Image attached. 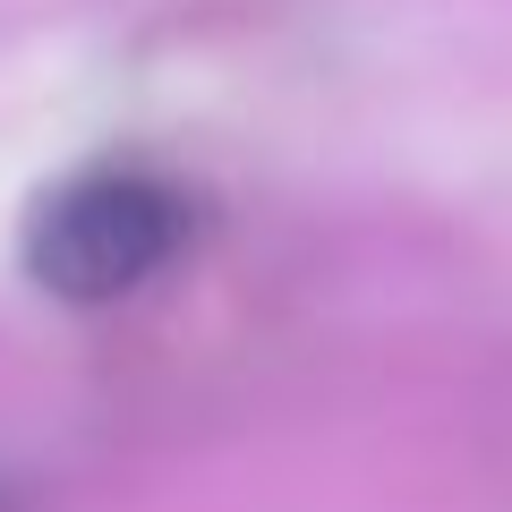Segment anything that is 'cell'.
Here are the masks:
<instances>
[{"label":"cell","instance_id":"1","mask_svg":"<svg viewBox=\"0 0 512 512\" xmlns=\"http://www.w3.org/2000/svg\"><path fill=\"white\" fill-rule=\"evenodd\" d=\"M188 231V205L146 171H86V180L52 188L26 222V274L52 299L103 308V299L137 291L146 274H163L171 248Z\"/></svg>","mask_w":512,"mask_h":512},{"label":"cell","instance_id":"2","mask_svg":"<svg viewBox=\"0 0 512 512\" xmlns=\"http://www.w3.org/2000/svg\"><path fill=\"white\" fill-rule=\"evenodd\" d=\"M0 512H9V504H0Z\"/></svg>","mask_w":512,"mask_h":512}]
</instances>
